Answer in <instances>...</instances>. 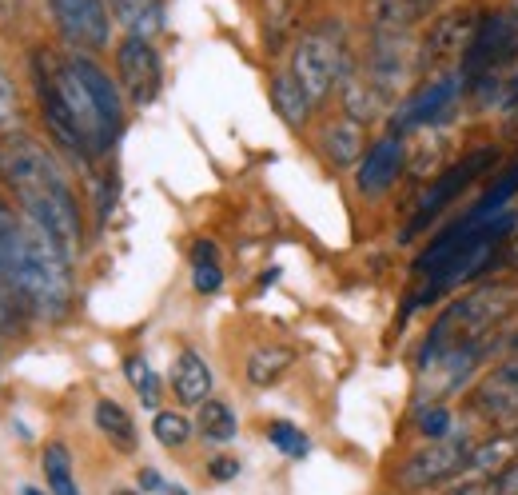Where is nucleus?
<instances>
[{
  "instance_id": "nucleus-1",
  "label": "nucleus",
  "mask_w": 518,
  "mask_h": 495,
  "mask_svg": "<svg viewBox=\"0 0 518 495\" xmlns=\"http://www.w3.org/2000/svg\"><path fill=\"white\" fill-rule=\"evenodd\" d=\"M32 88L52 140L80 164L112 152L124 128V92L88 52H48L32 56Z\"/></svg>"
},
{
  "instance_id": "nucleus-2",
  "label": "nucleus",
  "mask_w": 518,
  "mask_h": 495,
  "mask_svg": "<svg viewBox=\"0 0 518 495\" xmlns=\"http://www.w3.org/2000/svg\"><path fill=\"white\" fill-rule=\"evenodd\" d=\"M0 176L16 192L24 220L44 228L72 260L80 252V240H84L80 204H76V192H72L64 168L56 164V156L28 136H8L0 144Z\"/></svg>"
},
{
  "instance_id": "nucleus-3",
  "label": "nucleus",
  "mask_w": 518,
  "mask_h": 495,
  "mask_svg": "<svg viewBox=\"0 0 518 495\" xmlns=\"http://www.w3.org/2000/svg\"><path fill=\"white\" fill-rule=\"evenodd\" d=\"M511 312H515V296H511V288H499V284H483L475 292L455 296L435 316V324L419 348V364H427L451 348H487Z\"/></svg>"
},
{
  "instance_id": "nucleus-4",
  "label": "nucleus",
  "mask_w": 518,
  "mask_h": 495,
  "mask_svg": "<svg viewBox=\"0 0 518 495\" xmlns=\"http://www.w3.org/2000/svg\"><path fill=\"white\" fill-rule=\"evenodd\" d=\"M72 260L68 252L32 220H24V264H20V288L24 308L40 320H64L72 308Z\"/></svg>"
},
{
  "instance_id": "nucleus-5",
  "label": "nucleus",
  "mask_w": 518,
  "mask_h": 495,
  "mask_svg": "<svg viewBox=\"0 0 518 495\" xmlns=\"http://www.w3.org/2000/svg\"><path fill=\"white\" fill-rule=\"evenodd\" d=\"M351 68H355L351 64V48H347L343 28L335 20H323L311 32H303L295 52H291V76L311 96V104L327 100L351 76Z\"/></svg>"
},
{
  "instance_id": "nucleus-6",
  "label": "nucleus",
  "mask_w": 518,
  "mask_h": 495,
  "mask_svg": "<svg viewBox=\"0 0 518 495\" xmlns=\"http://www.w3.org/2000/svg\"><path fill=\"white\" fill-rule=\"evenodd\" d=\"M518 60V12L507 8H495V12H483L479 28H475V40L459 64L463 80L467 84H487L495 80L499 72H507Z\"/></svg>"
},
{
  "instance_id": "nucleus-7",
  "label": "nucleus",
  "mask_w": 518,
  "mask_h": 495,
  "mask_svg": "<svg viewBox=\"0 0 518 495\" xmlns=\"http://www.w3.org/2000/svg\"><path fill=\"white\" fill-rule=\"evenodd\" d=\"M391 104L419 76V40L415 32H371L363 68H359Z\"/></svg>"
},
{
  "instance_id": "nucleus-8",
  "label": "nucleus",
  "mask_w": 518,
  "mask_h": 495,
  "mask_svg": "<svg viewBox=\"0 0 518 495\" xmlns=\"http://www.w3.org/2000/svg\"><path fill=\"white\" fill-rule=\"evenodd\" d=\"M499 164V148H475V152H467L463 160H455L451 168H443L435 180H431V188L419 196V204H415V216H411V224H407V232L403 236H415V232H423V228H431L435 224V216H443L475 180H483V176H491V168Z\"/></svg>"
},
{
  "instance_id": "nucleus-9",
  "label": "nucleus",
  "mask_w": 518,
  "mask_h": 495,
  "mask_svg": "<svg viewBox=\"0 0 518 495\" xmlns=\"http://www.w3.org/2000/svg\"><path fill=\"white\" fill-rule=\"evenodd\" d=\"M483 12L479 8H447L439 12L423 40H419V72L423 76H439V72H451L463 64L471 40H475V28H479Z\"/></svg>"
},
{
  "instance_id": "nucleus-10",
  "label": "nucleus",
  "mask_w": 518,
  "mask_h": 495,
  "mask_svg": "<svg viewBox=\"0 0 518 495\" xmlns=\"http://www.w3.org/2000/svg\"><path fill=\"white\" fill-rule=\"evenodd\" d=\"M475 436L471 432H451L447 440H431L423 452H415L403 468H399V488L403 492H427V488H439L455 476L467 472V460L475 452Z\"/></svg>"
},
{
  "instance_id": "nucleus-11",
  "label": "nucleus",
  "mask_w": 518,
  "mask_h": 495,
  "mask_svg": "<svg viewBox=\"0 0 518 495\" xmlns=\"http://www.w3.org/2000/svg\"><path fill=\"white\" fill-rule=\"evenodd\" d=\"M463 88H467V80H463V72H459V68L439 72V76H427V80H423V88H415V92L395 108V116H391V132H399V136H403V132L435 128L439 120H447V116L455 112V104H459Z\"/></svg>"
},
{
  "instance_id": "nucleus-12",
  "label": "nucleus",
  "mask_w": 518,
  "mask_h": 495,
  "mask_svg": "<svg viewBox=\"0 0 518 495\" xmlns=\"http://www.w3.org/2000/svg\"><path fill=\"white\" fill-rule=\"evenodd\" d=\"M52 24L60 28L72 52H100L112 40V12L108 0H48Z\"/></svg>"
},
{
  "instance_id": "nucleus-13",
  "label": "nucleus",
  "mask_w": 518,
  "mask_h": 495,
  "mask_svg": "<svg viewBox=\"0 0 518 495\" xmlns=\"http://www.w3.org/2000/svg\"><path fill=\"white\" fill-rule=\"evenodd\" d=\"M475 420L491 424L495 432H518V356L491 368L467 396Z\"/></svg>"
},
{
  "instance_id": "nucleus-14",
  "label": "nucleus",
  "mask_w": 518,
  "mask_h": 495,
  "mask_svg": "<svg viewBox=\"0 0 518 495\" xmlns=\"http://www.w3.org/2000/svg\"><path fill=\"white\" fill-rule=\"evenodd\" d=\"M116 76H120V92L136 108L152 104L164 88V64H160L156 44L144 36H124L116 44Z\"/></svg>"
},
{
  "instance_id": "nucleus-15",
  "label": "nucleus",
  "mask_w": 518,
  "mask_h": 495,
  "mask_svg": "<svg viewBox=\"0 0 518 495\" xmlns=\"http://www.w3.org/2000/svg\"><path fill=\"white\" fill-rule=\"evenodd\" d=\"M20 264H24V216L0 204V312L8 316L28 312L20 288Z\"/></svg>"
},
{
  "instance_id": "nucleus-16",
  "label": "nucleus",
  "mask_w": 518,
  "mask_h": 495,
  "mask_svg": "<svg viewBox=\"0 0 518 495\" xmlns=\"http://www.w3.org/2000/svg\"><path fill=\"white\" fill-rule=\"evenodd\" d=\"M403 164H407V144H403L399 132H387V136H379V140L367 148V156L359 160L355 188H359L363 196H383V192L399 180Z\"/></svg>"
},
{
  "instance_id": "nucleus-17",
  "label": "nucleus",
  "mask_w": 518,
  "mask_h": 495,
  "mask_svg": "<svg viewBox=\"0 0 518 495\" xmlns=\"http://www.w3.org/2000/svg\"><path fill=\"white\" fill-rule=\"evenodd\" d=\"M172 392L188 408H200L212 396V368H208V360L196 348H184L176 356V364H172Z\"/></svg>"
},
{
  "instance_id": "nucleus-18",
  "label": "nucleus",
  "mask_w": 518,
  "mask_h": 495,
  "mask_svg": "<svg viewBox=\"0 0 518 495\" xmlns=\"http://www.w3.org/2000/svg\"><path fill=\"white\" fill-rule=\"evenodd\" d=\"M363 144H367V132H363V124L351 120V116H339V120H331V124L319 132V148H323V156H327L335 168L359 164V160L367 156Z\"/></svg>"
},
{
  "instance_id": "nucleus-19",
  "label": "nucleus",
  "mask_w": 518,
  "mask_h": 495,
  "mask_svg": "<svg viewBox=\"0 0 518 495\" xmlns=\"http://www.w3.org/2000/svg\"><path fill=\"white\" fill-rule=\"evenodd\" d=\"M339 96H343L347 116H351V120H359L363 128H367L371 120H383V116L395 108V104H391V100H387V96H383V92H379V88H375L359 68H351V76L339 84Z\"/></svg>"
},
{
  "instance_id": "nucleus-20",
  "label": "nucleus",
  "mask_w": 518,
  "mask_h": 495,
  "mask_svg": "<svg viewBox=\"0 0 518 495\" xmlns=\"http://www.w3.org/2000/svg\"><path fill=\"white\" fill-rule=\"evenodd\" d=\"M108 12H112V24H120L128 36H144V40H152L168 24L164 0H108Z\"/></svg>"
},
{
  "instance_id": "nucleus-21",
  "label": "nucleus",
  "mask_w": 518,
  "mask_h": 495,
  "mask_svg": "<svg viewBox=\"0 0 518 495\" xmlns=\"http://www.w3.org/2000/svg\"><path fill=\"white\" fill-rule=\"evenodd\" d=\"M431 12L415 0H367V28L371 32H415Z\"/></svg>"
},
{
  "instance_id": "nucleus-22",
  "label": "nucleus",
  "mask_w": 518,
  "mask_h": 495,
  "mask_svg": "<svg viewBox=\"0 0 518 495\" xmlns=\"http://www.w3.org/2000/svg\"><path fill=\"white\" fill-rule=\"evenodd\" d=\"M518 456V432H495L491 440H479L471 460H467V480H487L495 472H503Z\"/></svg>"
},
{
  "instance_id": "nucleus-23",
  "label": "nucleus",
  "mask_w": 518,
  "mask_h": 495,
  "mask_svg": "<svg viewBox=\"0 0 518 495\" xmlns=\"http://www.w3.org/2000/svg\"><path fill=\"white\" fill-rule=\"evenodd\" d=\"M271 104H275V112H279V120L287 124V128H303L307 124V116H311V96L299 88V80L291 76V68H283V72H275L271 76Z\"/></svg>"
},
{
  "instance_id": "nucleus-24",
  "label": "nucleus",
  "mask_w": 518,
  "mask_h": 495,
  "mask_svg": "<svg viewBox=\"0 0 518 495\" xmlns=\"http://www.w3.org/2000/svg\"><path fill=\"white\" fill-rule=\"evenodd\" d=\"M291 364H295V352L287 344H263V348H256L248 356L244 376H248L252 388H271V384H279L291 372Z\"/></svg>"
},
{
  "instance_id": "nucleus-25",
  "label": "nucleus",
  "mask_w": 518,
  "mask_h": 495,
  "mask_svg": "<svg viewBox=\"0 0 518 495\" xmlns=\"http://www.w3.org/2000/svg\"><path fill=\"white\" fill-rule=\"evenodd\" d=\"M511 196H518V156L503 168V176H495L491 180V188L479 196V204L467 212L475 224H487V220H495L499 216V208H507L511 204Z\"/></svg>"
},
{
  "instance_id": "nucleus-26",
  "label": "nucleus",
  "mask_w": 518,
  "mask_h": 495,
  "mask_svg": "<svg viewBox=\"0 0 518 495\" xmlns=\"http://www.w3.org/2000/svg\"><path fill=\"white\" fill-rule=\"evenodd\" d=\"M96 428L108 436V444H116L120 452H136V424H132V416L116 404V400H100L96 404Z\"/></svg>"
},
{
  "instance_id": "nucleus-27",
  "label": "nucleus",
  "mask_w": 518,
  "mask_h": 495,
  "mask_svg": "<svg viewBox=\"0 0 518 495\" xmlns=\"http://www.w3.org/2000/svg\"><path fill=\"white\" fill-rule=\"evenodd\" d=\"M196 432L204 440H212V444H232L236 432H240V420H236V412L224 400H204L200 416H196Z\"/></svg>"
},
{
  "instance_id": "nucleus-28",
  "label": "nucleus",
  "mask_w": 518,
  "mask_h": 495,
  "mask_svg": "<svg viewBox=\"0 0 518 495\" xmlns=\"http://www.w3.org/2000/svg\"><path fill=\"white\" fill-rule=\"evenodd\" d=\"M192 284L200 296H212L224 288V268H220V252L212 240H196L192 244Z\"/></svg>"
},
{
  "instance_id": "nucleus-29",
  "label": "nucleus",
  "mask_w": 518,
  "mask_h": 495,
  "mask_svg": "<svg viewBox=\"0 0 518 495\" xmlns=\"http://www.w3.org/2000/svg\"><path fill=\"white\" fill-rule=\"evenodd\" d=\"M44 476H48V492L52 495H80L76 476H72V456H68L64 444L44 448Z\"/></svg>"
},
{
  "instance_id": "nucleus-30",
  "label": "nucleus",
  "mask_w": 518,
  "mask_h": 495,
  "mask_svg": "<svg viewBox=\"0 0 518 495\" xmlns=\"http://www.w3.org/2000/svg\"><path fill=\"white\" fill-rule=\"evenodd\" d=\"M124 376L136 388V396H140L144 408H160V376L152 372V364L144 356H128L124 360Z\"/></svg>"
},
{
  "instance_id": "nucleus-31",
  "label": "nucleus",
  "mask_w": 518,
  "mask_h": 495,
  "mask_svg": "<svg viewBox=\"0 0 518 495\" xmlns=\"http://www.w3.org/2000/svg\"><path fill=\"white\" fill-rule=\"evenodd\" d=\"M152 432H156V440H160L164 448H172V452H180V448L192 440V424H188V416H180V412H156Z\"/></svg>"
},
{
  "instance_id": "nucleus-32",
  "label": "nucleus",
  "mask_w": 518,
  "mask_h": 495,
  "mask_svg": "<svg viewBox=\"0 0 518 495\" xmlns=\"http://www.w3.org/2000/svg\"><path fill=\"white\" fill-rule=\"evenodd\" d=\"M455 420H451V412L443 408V404H423L419 408V416H415V428H419V436H427V440H447L455 428H451Z\"/></svg>"
},
{
  "instance_id": "nucleus-33",
  "label": "nucleus",
  "mask_w": 518,
  "mask_h": 495,
  "mask_svg": "<svg viewBox=\"0 0 518 495\" xmlns=\"http://www.w3.org/2000/svg\"><path fill=\"white\" fill-rule=\"evenodd\" d=\"M267 440H271L283 456H291V460H299V456H307V452H311L307 436H303L295 424H287V420H275V424L267 428Z\"/></svg>"
},
{
  "instance_id": "nucleus-34",
  "label": "nucleus",
  "mask_w": 518,
  "mask_h": 495,
  "mask_svg": "<svg viewBox=\"0 0 518 495\" xmlns=\"http://www.w3.org/2000/svg\"><path fill=\"white\" fill-rule=\"evenodd\" d=\"M16 120H20V96L8 68L0 64V128H16Z\"/></svg>"
},
{
  "instance_id": "nucleus-35",
  "label": "nucleus",
  "mask_w": 518,
  "mask_h": 495,
  "mask_svg": "<svg viewBox=\"0 0 518 495\" xmlns=\"http://www.w3.org/2000/svg\"><path fill=\"white\" fill-rule=\"evenodd\" d=\"M487 484H491V492L495 495H518V456L503 468V472L487 476Z\"/></svg>"
},
{
  "instance_id": "nucleus-36",
  "label": "nucleus",
  "mask_w": 518,
  "mask_h": 495,
  "mask_svg": "<svg viewBox=\"0 0 518 495\" xmlns=\"http://www.w3.org/2000/svg\"><path fill=\"white\" fill-rule=\"evenodd\" d=\"M24 12H28L24 0H0V28H4V32H16V20H20Z\"/></svg>"
},
{
  "instance_id": "nucleus-37",
  "label": "nucleus",
  "mask_w": 518,
  "mask_h": 495,
  "mask_svg": "<svg viewBox=\"0 0 518 495\" xmlns=\"http://www.w3.org/2000/svg\"><path fill=\"white\" fill-rule=\"evenodd\" d=\"M208 476H212V480H236V476H240V460H232V456H220V460H212Z\"/></svg>"
},
{
  "instance_id": "nucleus-38",
  "label": "nucleus",
  "mask_w": 518,
  "mask_h": 495,
  "mask_svg": "<svg viewBox=\"0 0 518 495\" xmlns=\"http://www.w3.org/2000/svg\"><path fill=\"white\" fill-rule=\"evenodd\" d=\"M495 268H507V272H518V232L499 248V264Z\"/></svg>"
},
{
  "instance_id": "nucleus-39",
  "label": "nucleus",
  "mask_w": 518,
  "mask_h": 495,
  "mask_svg": "<svg viewBox=\"0 0 518 495\" xmlns=\"http://www.w3.org/2000/svg\"><path fill=\"white\" fill-rule=\"evenodd\" d=\"M140 488H144V492H164L168 484H164L156 472H148V468H144V472H140Z\"/></svg>"
},
{
  "instance_id": "nucleus-40",
  "label": "nucleus",
  "mask_w": 518,
  "mask_h": 495,
  "mask_svg": "<svg viewBox=\"0 0 518 495\" xmlns=\"http://www.w3.org/2000/svg\"><path fill=\"white\" fill-rule=\"evenodd\" d=\"M503 104H507V108H518V76L511 80V84H507V96H503Z\"/></svg>"
},
{
  "instance_id": "nucleus-41",
  "label": "nucleus",
  "mask_w": 518,
  "mask_h": 495,
  "mask_svg": "<svg viewBox=\"0 0 518 495\" xmlns=\"http://www.w3.org/2000/svg\"><path fill=\"white\" fill-rule=\"evenodd\" d=\"M503 348H507L511 356H518V332H515V336H511V340H507V344H503Z\"/></svg>"
},
{
  "instance_id": "nucleus-42",
  "label": "nucleus",
  "mask_w": 518,
  "mask_h": 495,
  "mask_svg": "<svg viewBox=\"0 0 518 495\" xmlns=\"http://www.w3.org/2000/svg\"><path fill=\"white\" fill-rule=\"evenodd\" d=\"M415 4H423V8H427V12H435V8H439V4H443V0H415Z\"/></svg>"
},
{
  "instance_id": "nucleus-43",
  "label": "nucleus",
  "mask_w": 518,
  "mask_h": 495,
  "mask_svg": "<svg viewBox=\"0 0 518 495\" xmlns=\"http://www.w3.org/2000/svg\"><path fill=\"white\" fill-rule=\"evenodd\" d=\"M164 495H188L184 488H164Z\"/></svg>"
},
{
  "instance_id": "nucleus-44",
  "label": "nucleus",
  "mask_w": 518,
  "mask_h": 495,
  "mask_svg": "<svg viewBox=\"0 0 518 495\" xmlns=\"http://www.w3.org/2000/svg\"><path fill=\"white\" fill-rule=\"evenodd\" d=\"M20 495H44V492H40V488H24Z\"/></svg>"
},
{
  "instance_id": "nucleus-45",
  "label": "nucleus",
  "mask_w": 518,
  "mask_h": 495,
  "mask_svg": "<svg viewBox=\"0 0 518 495\" xmlns=\"http://www.w3.org/2000/svg\"><path fill=\"white\" fill-rule=\"evenodd\" d=\"M112 495H148V492H112Z\"/></svg>"
}]
</instances>
